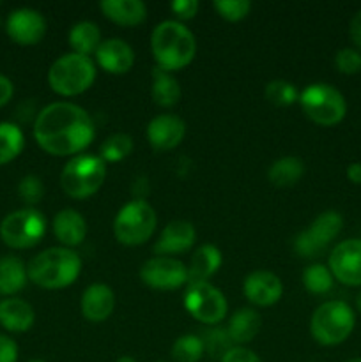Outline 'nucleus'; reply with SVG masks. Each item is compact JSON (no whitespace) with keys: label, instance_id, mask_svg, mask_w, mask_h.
<instances>
[{"label":"nucleus","instance_id":"obj_1","mask_svg":"<svg viewBox=\"0 0 361 362\" xmlns=\"http://www.w3.org/2000/svg\"><path fill=\"white\" fill-rule=\"evenodd\" d=\"M94 120L81 106L59 101L45 106L34 122V138L52 156H76L92 144Z\"/></svg>","mask_w":361,"mask_h":362},{"label":"nucleus","instance_id":"obj_2","mask_svg":"<svg viewBox=\"0 0 361 362\" xmlns=\"http://www.w3.org/2000/svg\"><path fill=\"white\" fill-rule=\"evenodd\" d=\"M151 49L159 69L179 71L190 66L197 55V39L180 21L166 20L151 34Z\"/></svg>","mask_w":361,"mask_h":362},{"label":"nucleus","instance_id":"obj_3","mask_svg":"<svg viewBox=\"0 0 361 362\" xmlns=\"http://www.w3.org/2000/svg\"><path fill=\"white\" fill-rule=\"evenodd\" d=\"M81 272V258L69 247H48L35 255L27 265V274L34 285L46 290H60L73 285Z\"/></svg>","mask_w":361,"mask_h":362},{"label":"nucleus","instance_id":"obj_4","mask_svg":"<svg viewBox=\"0 0 361 362\" xmlns=\"http://www.w3.org/2000/svg\"><path fill=\"white\" fill-rule=\"evenodd\" d=\"M356 313L343 300H328L314 311L310 320L311 338L322 346H336L354 331Z\"/></svg>","mask_w":361,"mask_h":362},{"label":"nucleus","instance_id":"obj_5","mask_svg":"<svg viewBox=\"0 0 361 362\" xmlns=\"http://www.w3.org/2000/svg\"><path fill=\"white\" fill-rule=\"evenodd\" d=\"M96 80V64L91 57L66 53L52 64L48 71V85L53 92L66 98L84 94Z\"/></svg>","mask_w":361,"mask_h":362},{"label":"nucleus","instance_id":"obj_6","mask_svg":"<svg viewBox=\"0 0 361 362\" xmlns=\"http://www.w3.org/2000/svg\"><path fill=\"white\" fill-rule=\"evenodd\" d=\"M106 179V163L96 154L71 158L60 173V186L67 197L85 200L99 191Z\"/></svg>","mask_w":361,"mask_h":362},{"label":"nucleus","instance_id":"obj_7","mask_svg":"<svg viewBox=\"0 0 361 362\" xmlns=\"http://www.w3.org/2000/svg\"><path fill=\"white\" fill-rule=\"evenodd\" d=\"M304 115L319 126H336L345 119L347 101L342 92L329 83H311L299 94Z\"/></svg>","mask_w":361,"mask_h":362},{"label":"nucleus","instance_id":"obj_8","mask_svg":"<svg viewBox=\"0 0 361 362\" xmlns=\"http://www.w3.org/2000/svg\"><path fill=\"white\" fill-rule=\"evenodd\" d=\"M158 218L156 211L145 200L127 202L113 219V235L124 246H140L154 233Z\"/></svg>","mask_w":361,"mask_h":362},{"label":"nucleus","instance_id":"obj_9","mask_svg":"<svg viewBox=\"0 0 361 362\" xmlns=\"http://www.w3.org/2000/svg\"><path fill=\"white\" fill-rule=\"evenodd\" d=\"M46 232V219L35 209H20L0 223V239L13 250H28L41 243Z\"/></svg>","mask_w":361,"mask_h":362},{"label":"nucleus","instance_id":"obj_10","mask_svg":"<svg viewBox=\"0 0 361 362\" xmlns=\"http://www.w3.org/2000/svg\"><path fill=\"white\" fill-rule=\"evenodd\" d=\"M184 308L200 324L218 325L225 318L229 304L218 288L205 281L188 285L184 293Z\"/></svg>","mask_w":361,"mask_h":362},{"label":"nucleus","instance_id":"obj_11","mask_svg":"<svg viewBox=\"0 0 361 362\" xmlns=\"http://www.w3.org/2000/svg\"><path fill=\"white\" fill-rule=\"evenodd\" d=\"M140 279L154 290H177L188 285V267L172 257H154L140 269Z\"/></svg>","mask_w":361,"mask_h":362},{"label":"nucleus","instance_id":"obj_12","mask_svg":"<svg viewBox=\"0 0 361 362\" xmlns=\"http://www.w3.org/2000/svg\"><path fill=\"white\" fill-rule=\"evenodd\" d=\"M328 267L345 286H361V239L342 240L333 247Z\"/></svg>","mask_w":361,"mask_h":362},{"label":"nucleus","instance_id":"obj_13","mask_svg":"<svg viewBox=\"0 0 361 362\" xmlns=\"http://www.w3.org/2000/svg\"><path fill=\"white\" fill-rule=\"evenodd\" d=\"M7 35L21 46L38 45L46 34V20L35 9L21 7L13 11L6 21Z\"/></svg>","mask_w":361,"mask_h":362},{"label":"nucleus","instance_id":"obj_14","mask_svg":"<svg viewBox=\"0 0 361 362\" xmlns=\"http://www.w3.org/2000/svg\"><path fill=\"white\" fill-rule=\"evenodd\" d=\"M244 297L251 304L260 308L273 306L282 299V279L269 271H255L246 276L243 285Z\"/></svg>","mask_w":361,"mask_h":362},{"label":"nucleus","instance_id":"obj_15","mask_svg":"<svg viewBox=\"0 0 361 362\" xmlns=\"http://www.w3.org/2000/svg\"><path fill=\"white\" fill-rule=\"evenodd\" d=\"M186 134V124L176 115H158L149 122L147 140L156 151H170L183 141Z\"/></svg>","mask_w":361,"mask_h":362},{"label":"nucleus","instance_id":"obj_16","mask_svg":"<svg viewBox=\"0 0 361 362\" xmlns=\"http://www.w3.org/2000/svg\"><path fill=\"white\" fill-rule=\"evenodd\" d=\"M195 239H197L195 226L190 221L176 219V221H170L163 228L161 235H159V239L154 244V253L158 257H170V255L184 253V251L191 250Z\"/></svg>","mask_w":361,"mask_h":362},{"label":"nucleus","instance_id":"obj_17","mask_svg":"<svg viewBox=\"0 0 361 362\" xmlns=\"http://www.w3.org/2000/svg\"><path fill=\"white\" fill-rule=\"evenodd\" d=\"M96 60L106 73L124 74L133 67L134 52L124 39L112 37L101 41L98 52H96Z\"/></svg>","mask_w":361,"mask_h":362},{"label":"nucleus","instance_id":"obj_18","mask_svg":"<svg viewBox=\"0 0 361 362\" xmlns=\"http://www.w3.org/2000/svg\"><path fill=\"white\" fill-rule=\"evenodd\" d=\"M81 315L88 322H105L115 308V293L105 283H94L84 292L80 300Z\"/></svg>","mask_w":361,"mask_h":362},{"label":"nucleus","instance_id":"obj_19","mask_svg":"<svg viewBox=\"0 0 361 362\" xmlns=\"http://www.w3.org/2000/svg\"><path fill=\"white\" fill-rule=\"evenodd\" d=\"M53 233L64 247L80 246L87 235L85 218L74 209H64L53 218Z\"/></svg>","mask_w":361,"mask_h":362},{"label":"nucleus","instance_id":"obj_20","mask_svg":"<svg viewBox=\"0 0 361 362\" xmlns=\"http://www.w3.org/2000/svg\"><path fill=\"white\" fill-rule=\"evenodd\" d=\"M103 14L120 27H134L147 18V7L142 0H103Z\"/></svg>","mask_w":361,"mask_h":362},{"label":"nucleus","instance_id":"obj_21","mask_svg":"<svg viewBox=\"0 0 361 362\" xmlns=\"http://www.w3.org/2000/svg\"><path fill=\"white\" fill-rule=\"evenodd\" d=\"M222 251L216 246L204 244V246L198 247L191 257V264L188 267V285L209 281V278H212L222 267Z\"/></svg>","mask_w":361,"mask_h":362},{"label":"nucleus","instance_id":"obj_22","mask_svg":"<svg viewBox=\"0 0 361 362\" xmlns=\"http://www.w3.org/2000/svg\"><path fill=\"white\" fill-rule=\"evenodd\" d=\"M35 313L23 299L11 297L0 303V325L11 332H25L34 325Z\"/></svg>","mask_w":361,"mask_h":362},{"label":"nucleus","instance_id":"obj_23","mask_svg":"<svg viewBox=\"0 0 361 362\" xmlns=\"http://www.w3.org/2000/svg\"><path fill=\"white\" fill-rule=\"evenodd\" d=\"M260 325L262 318L257 311L251 308H241L230 318L227 332L234 345H246V343L253 341L255 336L260 331Z\"/></svg>","mask_w":361,"mask_h":362},{"label":"nucleus","instance_id":"obj_24","mask_svg":"<svg viewBox=\"0 0 361 362\" xmlns=\"http://www.w3.org/2000/svg\"><path fill=\"white\" fill-rule=\"evenodd\" d=\"M27 267L18 257L7 255L0 258V293L2 296H14L21 292L27 285Z\"/></svg>","mask_w":361,"mask_h":362},{"label":"nucleus","instance_id":"obj_25","mask_svg":"<svg viewBox=\"0 0 361 362\" xmlns=\"http://www.w3.org/2000/svg\"><path fill=\"white\" fill-rule=\"evenodd\" d=\"M303 173L304 163L296 156H285L273 163L268 172V179L275 187H290L299 182Z\"/></svg>","mask_w":361,"mask_h":362},{"label":"nucleus","instance_id":"obj_26","mask_svg":"<svg viewBox=\"0 0 361 362\" xmlns=\"http://www.w3.org/2000/svg\"><path fill=\"white\" fill-rule=\"evenodd\" d=\"M69 45L73 48V53L91 57L92 53L98 52L99 45H101V32H99L98 25L92 21H80V23L73 25V28L69 30Z\"/></svg>","mask_w":361,"mask_h":362},{"label":"nucleus","instance_id":"obj_27","mask_svg":"<svg viewBox=\"0 0 361 362\" xmlns=\"http://www.w3.org/2000/svg\"><path fill=\"white\" fill-rule=\"evenodd\" d=\"M151 94H152V99H154L156 105L170 108V106H173L179 103L180 87L172 74L166 73V71H163V69H159V67H154V71H152Z\"/></svg>","mask_w":361,"mask_h":362},{"label":"nucleus","instance_id":"obj_28","mask_svg":"<svg viewBox=\"0 0 361 362\" xmlns=\"http://www.w3.org/2000/svg\"><path fill=\"white\" fill-rule=\"evenodd\" d=\"M343 226V218L340 212L336 211H326L322 214H319L317 218L311 221L310 228L306 230L315 240H317L321 246L328 247L333 240L338 237V233L342 232Z\"/></svg>","mask_w":361,"mask_h":362},{"label":"nucleus","instance_id":"obj_29","mask_svg":"<svg viewBox=\"0 0 361 362\" xmlns=\"http://www.w3.org/2000/svg\"><path fill=\"white\" fill-rule=\"evenodd\" d=\"M25 138L20 127L11 122H0V166L7 165L21 154Z\"/></svg>","mask_w":361,"mask_h":362},{"label":"nucleus","instance_id":"obj_30","mask_svg":"<svg viewBox=\"0 0 361 362\" xmlns=\"http://www.w3.org/2000/svg\"><path fill=\"white\" fill-rule=\"evenodd\" d=\"M303 286L310 293H315V296H324L335 285V278H333L329 267H326L324 264H311L308 265L303 271Z\"/></svg>","mask_w":361,"mask_h":362},{"label":"nucleus","instance_id":"obj_31","mask_svg":"<svg viewBox=\"0 0 361 362\" xmlns=\"http://www.w3.org/2000/svg\"><path fill=\"white\" fill-rule=\"evenodd\" d=\"M133 151V138L126 133H115L106 138L99 151V158L105 163H120Z\"/></svg>","mask_w":361,"mask_h":362},{"label":"nucleus","instance_id":"obj_32","mask_svg":"<svg viewBox=\"0 0 361 362\" xmlns=\"http://www.w3.org/2000/svg\"><path fill=\"white\" fill-rule=\"evenodd\" d=\"M204 341L195 334L180 336L172 346V357L176 362H198L204 357Z\"/></svg>","mask_w":361,"mask_h":362},{"label":"nucleus","instance_id":"obj_33","mask_svg":"<svg viewBox=\"0 0 361 362\" xmlns=\"http://www.w3.org/2000/svg\"><path fill=\"white\" fill-rule=\"evenodd\" d=\"M265 99L275 106H290L299 101L296 87L287 80H273L265 85Z\"/></svg>","mask_w":361,"mask_h":362},{"label":"nucleus","instance_id":"obj_34","mask_svg":"<svg viewBox=\"0 0 361 362\" xmlns=\"http://www.w3.org/2000/svg\"><path fill=\"white\" fill-rule=\"evenodd\" d=\"M202 341H204L205 350H207L212 357H219V359H222L230 349H234V343L232 339H230L227 329H212V331H209L207 334H205V339H202Z\"/></svg>","mask_w":361,"mask_h":362},{"label":"nucleus","instance_id":"obj_35","mask_svg":"<svg viewBox=\"0 0 361 362\" xmlns=\"http://www.w3.org/2000/svg\"><path fill=\"white\" fill-rule=\"evenodd\" d=\"M214 9L227 21H241L250 13L251 2L248 0H216Z\"/></svg>","mask_w":361,"mask_h":362},{"label":"nucleus","instance_id":"obj_36","mask_svg":"<svg viewBox=\"0 0 361 362\" xmlns=\"http://www.w3.org/2000/svg\"><path fill=\"white\" fill-rule=\"evenodd\" d=\"M18 194H20L21 200L28 205H35L42 200V194H45V186H42V180L35 175H27L20 180L18 184Z\"/></svg>","mask_w":361,"mask_h":362},{"label":"nucleus","instance_id":"obj_37","mask_svg":"<svg viewBox=\"0 0 361 362\" xmlns=\"http://www.w3.org/2000/svg\"><path fill=\"white\" fill-rule=\"evenodd\" d=\"M335 66L342 74H357L361 71V52L354 48H342L336 53Z\"/></svg>","mask_w":361,"mask_h":362},{"label":"nucleus","instance_id":"obj_38","mask_svg":"<svg viewBox=\"0 0 361 362\" xmlns=\"http://www.w3.org/2000/svg\"><path fill=\"white\" fill-rule=\"evenodd\" d=\"M294 250H296V253L299 255L301 258H317L324 253L326 247L321 246V244L304 230V232H301L299 235L294 239Z\"/></svg>","mask_w":361,"mask_h":362},{"label":"nucleus","instance_id":"obj_39","mask_svg":"<svg viewBox=\"0 0 361 362\" xmlns=\"http://www.w3.org/2000/svg\"><path fill=\"white\" fill-rule=\"evenodd\" d=\"M219 362H262V359L244 346H234L219 359Z\"/></svg>","mask_w":361,"mask_h":362},{"label":"nucleus","instance_id":"obj_40","mask_svg":"<svg viewBox=\"0 0 361 362\" xmlns=\"http://www.w3.org/2000/svg\"><path fill=\"white\" fill-rule=\"evenodd\" d=\"M170 7H172V13L180 20H191L198 13L200 6H198L197 0H176Z\"/></svg>","mask_w":361,"mask_h":362},{"label":"nucleus","instance_id":"obj_41","mask_svg":"<svg viewBox=\"0 0 361 362\" xmlns=\"http://www.w3.org/2000/svg\"><path fill=\"white\" fill-rule=\"evenodd\" d=\"M18 361V345L14 339L0 334V362H16Z\"/></svg>","mask_w":361,"mask_h":362},{"label":"nucleus","instance_id":"obj_42","mask_svg":"<svg viewBox=\"0 0 361 362\" xmlns=\"http://www.w3.org/2000/svg\"><path fill=\"white\" fill-rule=\"evenodd\" d=\"M349 35H350V41L361 49V9L350 18V23H349Z\"/></svg>","mask_w":361,"mask_h":362},{"label":"nucleus","instance_id":"obj_43","mask_svg":"<svg viewBox=\"0 0 361 362\" xmlns=\"http://www.w3.org/2000/svg\"><path fill=\"white\" fill-rule=\"evenodd\" d=\"M13 92H14L13 81H11L9 78L4 76V74H0V106L7 105V103L11 101Z\"/></svg>","mask_w":361,"mask_h":362},{"label":"nucleus","instance_id":"obj_44","mask_svg":"<svg viewBox=\"0 0 361 362\" xmlns=\"http://www.w3.org/2000/svg\"><path fill=\"white\" fill-rule=\"evenodd\" d=\"M347 179L356 186H361V163H350L347 166Z\"/></svg>","mask_w":361,"mask_h":362},{"label":"nucleus","instance_id":"obj_45","mask_svg":"<svg viewBox=\"0 0 361 362\" xmlns=\"http://www.w3.org/2000/svg\"><path fill=\"white\" fill-rule=\"evenodd\" d=\"M117 362H137L133 359V357H130V356H122V357H119V359H117Z\"/></svg>","mask_w":361,"mask_h":362},{"label":"nucleus","instance_id":"obj_46","mask_svg":"<svg viewBox=\"0 0 361 362\" xmlns=\"http://www.w3.org/2000/svg\"><path fill=\"white\" fill-rule=\"evenodd\" d=\"M356 308H357V311L361 313V292L357 293V297H356Z\"/></svg>","mask_w":361,"mask_h":362},{"label":"nucleus","instance_id":"obj_47","mask_svg":"<svg viewBox=\"0 0 361 362\" xmlns=\"http://www.w3.org/2000/svg\"><path fill=\"white\" fill-rule=\"evenodd\" d=\"M345 362H361V357H354V359H349V361H345Z\"/></svg>","mask_w":361,"mask_h":362},{"label":"nucleus","instance_id":"obj_48","mask_svg":"<svg viewBox=\"0 0 361 362\" xmlns=\"http://www.w3.org/2000/svg\"><path fill=\"white\" fill-rule=\"evenodd\" d=\"M30 362H46V361H41V359H34V361H30Z\"/></svg>","mask_w":361,"mask_h":362},{"label":"nucleus","instance_id":"obj_49","mask_svg":"<svg viewBox=\"0 0 361 362\" xmlns=\"http://www.w3.org/2000/svg\"><path fill=\"white\" fill-rule=\"evenodd\" d=\"M158 362H165V361H158Z\"/></svg>","mask_w":361,"mask_h":362}]
</instances>
